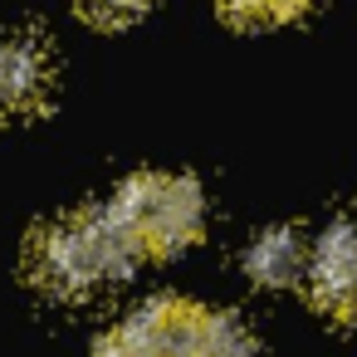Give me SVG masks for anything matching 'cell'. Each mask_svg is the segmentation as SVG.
<instances>
[{"instance_id": "obj_4", "label": "cell", "mask_w": 357, "mask_h": 357, "mask_svg": "<svg viewBox=\"0 0 357 357\" xmlns=\"http://www.w3.org/2000/svg\"><path fill=\"white\" fill-rule=\"evenodd\" d=\"M54 89V54L45 35H0V113H40Z\"/></svg>"}, {"instance_id": "obj_7", "label": "cell", "mask_w": 357, "mask_h": 357, "mask_svg": "<svg viewBox=\"0 0 357 357\" xmlns=\"http://www.w3.org/2000/svg\"><path fill=\"white\" fill-rule=\"evenodd\" d=\"M308 6H318V0H220V10L240 25H284L298 20Z\"/></svg>"}, {"instance_id": "obj_6", "label": "cell", "mask_w": 357, "mask_h": 357, "mask_svg": "<svg viewBox=\"0 0 357 357\" xmlns=\"http://www.w3.org/2000/svg\"><path fill=\"white\" fill-rule=\"evenodd\" d=\"M172 357H255V333L235 313H206V308H196Z\"/></svg>"}, {"instance_id": "obj_3", "label": "cell", "mask_w": 357, "mask_h": 357, "mask_svg": "<svg viewBox=\"0 0 357 357\" xmlns=\"http://www.w3.org/2000/svg\"><path fill=\"white\" fill-rule=\"evenodd\" d=\"M303 274H308V294L323 313L357 323V225L352 220H337L318 235Z\"/></svg>"}, {"instance_id": "obj_1", "label": "cell", "mask_w": 357, "mask_h": 357, "mask_svg": "<svg viewBox=\"0 0 357 357\" xmlns=\"http://www.w3.org/2000/svg\"><path fill=\"white\" fill-rule=\"evenodd\" d=\"M142 259L147 255L132 240V230L103 206V211H84L45 225L30 250V274L50 294L84 298V294H98L103 284L128 279Z\"/></svg>"}, {"instance_id": "obj_8", "label": "cell", "mask_w": 357, "mask_h": 357, "mask_svg": "<svg viewBox=\"0 0 357 357\" xmlns=\"http://www.w3.org/2000/svg\"><path fill=\"white\" fill-rule=\"evenodd\" d=\"M79 6V15H89L93 25H128V20H137L152 0H74Z\"/></svg>"}, {"instance_id": "obj_5", "label": "cell", "mask_w": 357, "mask_h": 357, "mask_svg": "<svg viewBox=\"0 0 357 357\" xmlns=\"http://www.w3.org/2000/svg\"><path fill=\"white\" fill-rule=\"evenodd\" d=\"M245 269H250V279L264 284V289H289V284L303 279V269H308V245H303V235H298L294 225H274V230H264V235L250 245Z\"/></svg>"}, {"instance_id": "obj_9", "label": "cell", "mask_w": 357, "mask_h": 357, "mask_svg": "<svg viewBox=\"0 0 357 357\" xmlns=\"http://www.w3.org/2000/svg\"><path fill=\"white\" fill-rule=\"evenodd\" d=\"M93 357H157V352H147L142 342H132V337L118 328V333H108V337L98 342V352H93Z\"/></svg>"}, {"instance_id": "obj_2", "label": "cell", "mask_w": 357, "mask_h": 357, "mask_svg": "<svg viewBox=\"0 0 357 357\" xmlns=\"http://www.w3.org/2000/svg\"><path fill=\"white\" fill-rule=\"evenodd\" d=\"M108 211L132 230L142 255H176L206 230V191L191 176L142 172L113 196Z\"/></svg>"}]
</instances>
